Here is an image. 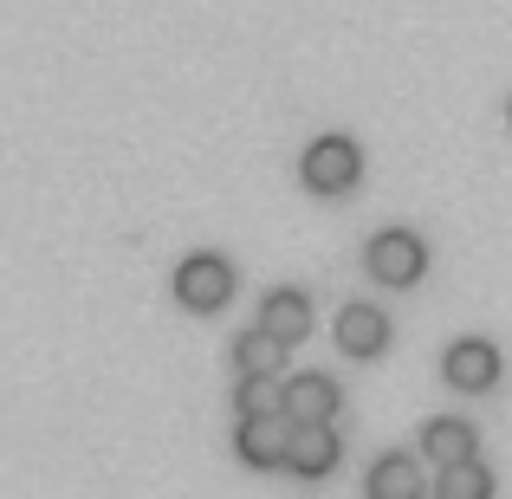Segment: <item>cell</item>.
Here are the masks:
<instances>
[{"instance_id": "6da1fadb", "label": "cell", "mask_w": 512, "mask_h": 499, "mask_svg": "<svg viewBox=\"0 0 512 499\" xmlns=\"http://www.w3.org/2000/svg\"><path fill=\"white\" fill-rule=\"evenodd\" d=\"M363 266H370V279H383V286H415V279L428 273V247L409 227H383V234H370V247H363Z\"/></svg>"}, {"instance_id": "7a4b0ae2", "label": "cell", "mask_w": 512, "mask_h": 499, "mask_svg": "<svg viewBox=\"0 0 512 499\" xmlns=\"http://www.w3.org/2000/svg\"><path fill=\"white\" fill-rule=\"evenodd\" d=\"M305 188L312 195H350L357 188V175H363V150L350 137H318L312 150H305Z\"/></svg>"}, {"instance_id": "3957f363", "label": "cell", "mask_w": 512, "mask_h": 499, "mask_svg": "<svg viewBox=\"0 0 512 499\" xmlns=\"http://www.w3.org/2000/svg\"><path fill=\"white\" fill-rule=\"evenodd\" d=\"M175 299H182L188 312H221V305L234 299V266L214 260V253L182 260V266H175Z\"/></svg>"}, {"instance_id": "277c9868", "label": "cell", "mask_w": 512, "mask_h": 499, "mask_svg": "<svg viewBox=\"0 0 512 499\" xmlns=\"http://www.w3.org/2000/svg\"><path fill=\"white\" fill-rule=\"evenodd\" d=\"M292 428H299V422H292L286 409H260V415H240V435H234L240 461H247V467H286Z\"/></svg>"}, {"instance_id": "5b68a950", "label": "cell", "mask_w": 512, "mask_h": 499, "mask_svg": "<svg viewBox=\"0 0 512 499\" xmlns=\"http://www.w3.org/2000/svg\"><path fill=\"white\" fill-rule=\"evenodd\" d=\"M441 376H448V389H461V396H480V389L500 383V350H493L487 337H461V344H448V357H441Z\"/></svg>"}, {"instance_id": "8992f818", "label": "cell", "mask_w": 512, "mask_h": 499, "mask_svg": "<svg viewBox=\"0 0 512 499\" xmlns=\"http://www.w3.org/2000/svg\"><path fill=\"white\" fill-rule=\"evenodd\" d=\"M338 454H344V441H338L331 422H299L292 428V448H286V467L299 480H325L331 467H338Z\"/></svg>"}, {"instance_id": "52a82bcc", "label": "cell", "mask_w": 512, "mask_h": 499, "mask_svg": "<svg viewBox=\"0 0 512 499\" xmlns=\"http://www.w3.org/2000/svg\"><path fill=\"white\" fill-rule=\"evenodd\" d=\"M338 350L344 357H363V363L383 357L389 350V318L376 312V305H344L338 312Z\"/></svg>"}, {"instance_id": "ba28073f", "label": "cell", "mask_w": 512, "mask_h": 499, "mask_svg": "<svg viewBox=\"0 0 512 499\" xmlns=\"http://www.w3.org/2000/svg\"><path fill=\"white\" fill-rule=\"evenodd\" d=\"M338 402H344V389L331 383V376H292L286 383V415L292 422H338Z\"/></svg>"}, {"instance_id": "9c48e42d", "label": "cell", "mask_w": 512, "mask_h": 499, "mask_svg": "<svg viewBox=\"0 0 512 499\" xmlns=\"http://www.w3.org/2000/svg\"><path fill=\"white\" fill-rule=\"evenodd\" d=\"M260 325L273 331V337H286V344H299V337L312 331V299H305L299 286H279V292H266V305H260Z\"/></svg>"}, {"instance_id": "30bf717a", "label": "cell", "mask_w": 512, "mask_h": 499, "mask_svg": "<svg viewBox=\"0 0 512 499\" xmlns=\"http://www.w3.org/2000/svg\"><path fill=\"white\" fill-rule=\"evenodd\" d=\"M363 487H370V499H422V461L415 454H383Z\"/></svg>"}, {"instance_id": "8fae6325", "label": "cell", "mask_w": 512, "mask_h": 499, "mask_svg": "<svg viewBox=\"0 0 512 499\" xmlns=\"http://www.w3.org/2000/svg\"><path fill=\"white\" fill-rule=\"evenodd\" d=\"M286 350H292L286 337H273L266 325H253L234 344V363H240V376H279V370H286Z\"/></svg>"}, {"instance_id": "7c38bea8", "label": "cell", "mask_w": 512, "mask_h": 499, "mask_svg": "<svg viewBox=\"0 0 512 499\" xmlns=\"http://www.w3.org/2000/svg\"><path fill=\"white\" fill-rule=\"evenodd\" d=\"M422 454H428L435 467L467 461V454H474V428L454 422V415H441V422H428V428H422Z\"/></svg>"}, {"instance_id": "4fadbf2b", "label": "cell", "mask_w": 512, "mask_h": 499, "mask_svg": "<svg viewBox=\"0 0 512 499\" xmlns=\"http://www.w3.org/2000/svg\"><path fill=\"white\" fill-rule=\"evenodd\" d=\"M435 493H441V499H487V493H493V474L474 461V454H467V461H448V467H441Z\"/></svg>"}, {"instance_id": "5bb4252c", "label": "cell", "mask_w": 512, "mask_h": 499, "mask_svg": "<svg viewBox=\"0 0 512 499\" xmlns=\"http://www.w3.org/2000/svg\"><path fill=\"white\" fill-rule=\"evenodd\" d=\"M260 409H286V383L279 376H240V415H260Z\"/></svg>"}]
</instances>
